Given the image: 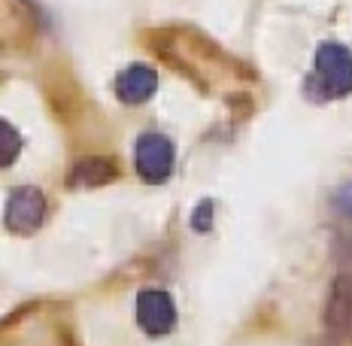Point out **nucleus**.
I'll return each instance as SVG.
<instances>
[{"label":"nucleus","instance_id":"1","mask_svg":"<svg viewBox=\"0 0 352 346\" xmlns=\"http://www.w3.org/2000/svg\"><path fill=\"white\" fill-rule=\"evenodd\" d=\"M176 164V149L173 143L158 131H146V134L137 137L134 143V171L143 182H152V186H161V182L170 180Z\"/></svg>","mask_w":352,"mask_h":346},{"label":"nucleus","instance_id":"2","mask_svg":"<svg viewBox=\"0 0 352 346\" xmlns=\"http://www.w3.org/2000/svg\"><path fill=\"white\" fill-rule=\"evenodd\" d=\"M316 76L325 85L328 98H346V94H352V52L343 43H334V40L319 43Z\"/></svg>","mask_w":352,"mask_h":346},{"label":"nucleus","instance_id":"3","mask_svg":"<svg viewBox=\"0 0 352 346\" xmlns=\"http://www.w3.org/2000/svg\"><path fill=\"white\" fill-rule=\"evenodd\" d=\"M134 319L146 334L152 337H164L176 328V304L170 298V292L164 289H143L137 292L134 301Z\"/></svg>","mask_w":352,"mask_h":346},{"label":"nucleus","instance_id":"4","mask_svg":"<svg viewBox=\"0 0 352 346\" xmlns=\"http://www.w3.org/2000/svg\"><path fill=\"white\" fill-rule=\"evenodd\" d=\"M46 219V195L36 186H19L6 201V228L12 234H34L40 231Z\"/></svg>","mask_w":352,"mask_h":346},{"label":"nucleus","instance_id":"5","mask_svg":"<svg viewBox=\"0 0 352 346\" xmlns=\"http://www.w3.org/2000/svg\"><path fill=\"white\" fill-rule=\"evenodd\" d=\"M113 88L122 104H131V107L146 104V100L158 91V73L152 67H146V64H131V67H124L119 76H116Z\"/></svg>","mask_w":352,"mask_h":346},{"label":"nucleus","instance_id":"6","mask_svg":"<svg viewBox=\"0 0 352 346\" xmlns=\"http://www.w3.org/2000/svg\"><path fill=\"white\" fill-rule=\"evenodd\" d=\"M325 322L331 328H349L352 325V274H340L328 294Z\"/></svg>","mask_w":352,"mask_h":346},{"label":"nucleus","instance_id":"7","mask_svg":"<svg viewBox=\"0 0 352 346\" xmlns=\"http://www.w3.org/2000/svg\"><path fill=\"white\" fill-rule=\"evenodd\" d=\"M116 173H119V167H116V161H109L104 155H94V158H82L76 167H73L70 173V182L73 186H107V182L116 180Z\"/></svg>","mask_w":352,"mask_h":346},{"label":"nucleus","instance_id":"8","mask_svg":"<svg viewBox=\"0 0 352 346\" xmlns=\"http://www.w3.org/2000/svg\"><path fill=\"white\" fill-rule=\"evenodd\" d=\"M0 161H3V167H10L12 161H16V155H19V149H21V140H19V131L12 128L10 122H0Z\"/></svg>","mask_w":352,"mask_h":346},{"label":"nucleus","instance_id":"9","mask_svg":"<svg viewBox=\"0 0 352 346\" xmlns=\"http://www.w3.org/2000/svg\"><path fill=\"white\" fill-rule=\"evenodd\" d=\"M210 222H212V204L210 201H201L197 204V213H195V219H192V225H195V231H210Z\"/></svg>","mask_w":352,"mask_h":346},{"label":"nucleus","instance_id":"10","mask_svg":"<svg viewBox=\"0 0 352 346\" xmlns=\"http://www.w3.org/2000/svg\"><path fill=\"white\" fill-rule=\"evenodd\" d=\"M337 204H340V210H343V213H349V216H352V186H346V188L337 191Z\"/></svg>","mask_w":352,"mask_h":346},{"label":"nucleus","instance_id":"11","mask_svg":"<svg viewBox=\"0 0 352 346\" xmlns=\"http://www.w3.org/2000/svg\"><path fill=\"white\" fill-rule=\"evenodd\" d=\"M349 328H352V325H349Z\"/></svg>","mask_w":352,"mask_h":346}]
</instances>
